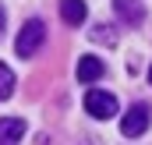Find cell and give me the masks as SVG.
<instances>
[{"instance_id": "cell-1", "label": "cell", "mask_w": 152, "mask_h": 145, "mask_svg": "<svg viewBox=\"0 0 152 145\" xmlns=\"http://www.w3.org/2000/svg\"><path fill=\"white\" fill-rule=\"evenodd\" d=\"M42 39H46V25L39 21V18H32V21H25V29L18 32V39H14V53L18 57H32L39 46H42Z\"/></svg>"}, {"instance_id": "cell-2", "label": "cell", "mask_w": 152, "mask_h": 145, "mask_svg": "<svg viewBox=\"0 0 152 145\" xmlns=\"http://www.w3.org/2000/svg\"><path fill=\"white\" fill-rule=\"evenodd\" d=\"M149 120H152L149 106H145V103H134V106L124 113V120H120V135H124V138H138V135L149 131Z\"/></svg>"}, {"instance_id": "cell-3", "label": "cell", "mask_w": 152, "mask_h": 145, "mask_svg": "<svg viewBox=\"0 0 152 145\" xmlns=\"http://www.w3.org/2000/svg\"><path fill=\"white\" fill-rule=\"evenodd\" d=\"M85 110H88V117H96V120H110L117 113V99L110 92H103V89H88V92H85Z\"/></svg>"}, {"instance_id": "cell-4", "label": "cell", "mask_w": 152, "mask_h": 145, "mask_svg": "<svg viewBox=\"0 0 152 145\" xmlns=\"http://www.w3.org/2000/svg\"><path fill=\"white\" fill-rule=\"evenodd\" d=\"M113 11H117V18L124 21V25H142L145 21V7L138 4V0H113Z\"/></svg>"}, {"instance_id": "cell-5", "label": "cell", "mask_w": 152, "mask_h": 145, "mask_svg": "<svg viewBox=\"0 0 152 145\" xmlns=\"http://www.w3.org/2000/svg\"><path fill=\"white\" fill-rule=\"evenodd\" d=\"M25 135V120L21 117H0V145H18Z\"/></svg>"}, {"instance_id": "cell-6", "label": "cell", "mask_w": 152, "mask_h": 145, "mask_svg": "<svg viewBox=\"0 0 152 145\" xmlns=\"http://www.w3.org/2000/svg\"><path fill=\"white\" fill-rule=\"evenodd\" d=\"M103 71H106V64L99 60V57H81L78 60V81H96V78H103Z\"/></svg>"}, {"instance_id": "cell-7", "label": "cell", "mask_w": 152, "mask_h": 145, "mask_svg": "<svg viewBox=\"0 0 152 145\" xmlns=\"http://www.w3.org/2000/svg\"><path fill=\"white\" fill-rule=\"evenodd\" d=\"M85 0H60V18L67 21V25H81L85 21Z\"/></svg>"}, {"instance_id": "cell-8", "label": "cell", "mask_w": 152, "mask_h": 145, "mask_svg": "<svg viewBox=\"0 0 152 145\" xmlns=\"http://www.w3.org/2000/svg\"><path fill=\"white\" fill-rule=\"evenodd\" d=\"M11 92H14V71L0 64V99H11Z\"/></svg>"}, {"instance_id": "cell-9", "label": "cell", "mask_w": 152, "mask_h": 145, "mask_svg": "<svg viewBox=\"0 0 152 145\" xmlns=\"http://www.w3.org/2000/svg\"><path fill=\"white\" fill-rule=\"evenodd\" d=\"M92 39H96V42H106V46L117 42V36L110 32V25H96V29H92Z\"/></svg>"}, {"instance_id": "cell-10", "label": "cell", "mask_w": 152, "mask_h": 145, "mask_svg": "<svg viewBox=\"0 0 152 145\" xmlns=\"http://www.w3.org/2000/svg\"><path fill=\"white\" fill-rule=\"evenodd\" d=\"M0 36H4V4H0Z\"/></svg>"}, {"instance_id": "cell-11", "label": "cell", "mask_w": 152, "mask_h": 145, "mask_svg": "<svg viewBox=\"0 0 152 145\" xmlns=\"http://www.w3.org/2000/svg\"><path fill=\"white\" fill-rule=\"evenodd\" d=\"M149 81H152V67H149Z\"/></svg>"}]
</instances>
